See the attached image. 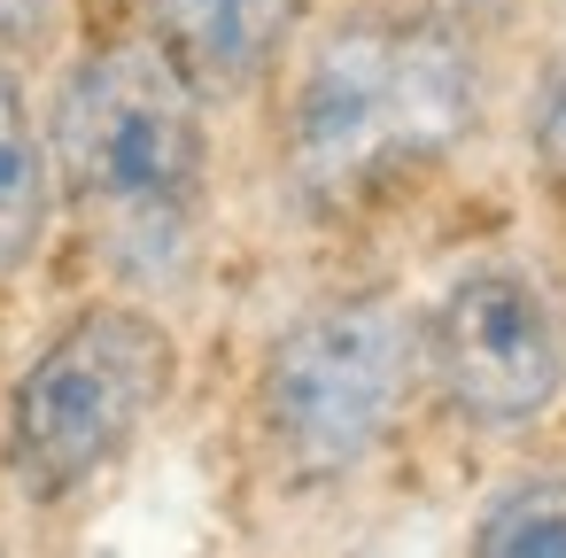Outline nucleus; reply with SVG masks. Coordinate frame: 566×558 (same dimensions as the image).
Returning a JSON list of instances; mask_svg holds the SVG:
<instances>
[{
	"instance_id": "nucleus-6",
	"label": "nucleus",
	"mask_w": 566,
	"mask_h": 558,
	"mask_svg": "<svg viewBox=\"0 0 566 558\" xmlns=\"http://www.w3.org/2000/svg\"><path fill=\"white\" fill-rule=\"evenodd\" d=\"M140 32L210 109H233L295 63L311 0H140Z\"/></svg>"
},
{
	"instance_id": "nucleus-3",
	"label": "nucleus",
	"mask_w": 566,
	"mask_h": 558,
	"mask_svg": "<svg viewBox=\"0 0 566 558\" xmlns=\"http://www.w3.org/2000/svg\"><path fill=\"white\" fill-rule=\"evenodd\" d=\"M179 388V334L140 295L78 303L9 380L0 473L24 504H71L117 473Z\"/></svg>"
},
{
	"instance_id": "nucleus-9",
	"label": "nucleus",
	"mask_w": 566,
	"mask_h": 558,
	"mask_svg": "<svg viewBox=\"0 0 566 558\" xmlns=\"http://www.w3.org/2000/svg\"><path fill=\"white\" fill-rule=\"evenodd\" d=\"M520 148H527V179L535 194L566 218V40L535 63L527 102H520Z\"/></svg>"
},
{
	"instance_id": "nucleus-10",
	"label": "nucleus",
	"mask_w": 566,
	"mask_h": 558,
	"mask_svg": "<svg viewBox=\"0 0 566 558\" xmlns=\"http://www.w3.org/2000/svg\"><path fill=\"white\" fill-rule=\"evenodd\" d=\"M71 24V0H0V55H40Z\"/></svg>"
},
{
	"instance_id": "nucleus-8",
	"label": "nucleus",
	"mask_w": 566,
	"mask_h": 558,
	"mask_svg": "<svg viewBox=\"0 0 566 558\" xmlns=\"http://www.w3.org/2000/svg\"><path fill=\"white\" fill-rule=\"evenodd\" d=\"M465 558H566V473H512L481 512Z\"/></svg>"
},
{
	"instance_id": "nucleus-1",
	"label": "nucleus",
	"mask_w": 566,
	"mask_h": 558,
	"mask_svg": "<svg viewBox=\"0 0 566 558\" xmlns=\"http://www.w3.org/2000/svg\"><path fill=\"white\" fill-rule=\"evenodd\" d=\"M481 40L442 9H349L303 32L280 94V187L311 225H357L473 148Z\"/></svg>"
},
{
	"instance_id": "nucleus-2",
	"label": "nucleus",
	"mask_w": 566,
	"mask_h": 558,
	"mask_svg": "<svg viewBox=\"0 0 566 558\" xmlns=\"http://www.w3.org/2000/svg\"><path fill=\"white\" fill-rule=\"evenodd\" d=\"M40 117L63 210H78L133 280L171 272L210 210V102L140 24H117L71 48Z\"/></svg>"
},
{
	"instance_id": "nucleus-11",
	"label": "nucleus",
	"mask_w": 566,
	"mask_h": 558,
	"mask_svg": "<svg viewBox=\"0 0 566 558\" xmlns=\"http://www.w3.org/2000/svg\"><path fill=\"white\" fill-rule=\"evenodd\" d=\"M0 558H17V550H9V527H0Z\"/></svg>"
},
{
	"instance_id": "nucleus-4",
	"label": "nucleus",
	"mask_w": 566,
	"mask_h": 558,
	"mask_svg": "<svg viewBox=\"0 0 566 558\" xmlns=\"http://www.w3.org/2000/svg\"><path fill=\"white\" fill-rule=\"evenodd\" d=\"M419 388V310L396 287H349L303 303L264 341L249 403L272 465L303 488H334L396 442Z\"/></svg>"
},
{
	"instance_id": "nucleus-7",
	"label": "nucleus",
	"mask_w": 566,
	"mask_h": 558,
	"mask_svg": "<svg viewBox=\"0 0 566 558\" xmlns=\"http://www.w3.org/2000/svg\"><path fill=\"white\" fill-rule=\"evenodd\" d=\"M63 218L55 156H48V117L24 78V55H0V280H24Z\"/></svg>"
},
{
	"instance_id": "nucleus-5",
	"label": "nucleus",
	"mask_w": 566,
	"mask_h": 558,
	"mask_svg": "<svg viewBox=\"0 0 566 558\" xmlns=\"http://www.w3.org/2000/svg\"><path fill=\"white\" fill-rule=\"evenodd\" d=\"M419 365L434 403L473 434H535L566 403V295L520 249L465 256L419 310Z\"/></svg>"
}]
</instances>
